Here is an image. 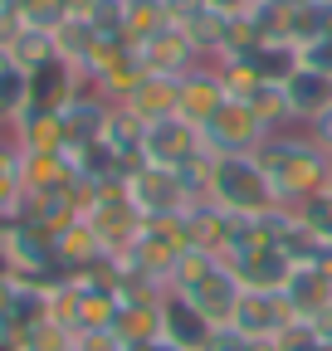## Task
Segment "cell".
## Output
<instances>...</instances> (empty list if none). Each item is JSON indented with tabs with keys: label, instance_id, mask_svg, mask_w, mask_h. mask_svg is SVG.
<instances>
[{
	"label": "cell",
	"instance_id": "cell-13",
	"mask_svg": "<svg viewBox=\"0 0 332 351\" xmlns=\"http://www.w3.org/2000/svg\"><path fill=\"white\" fill-rule=\"evenodd\" d=\"M112 103L98 98L93 88H83V93L59 112V127H64V152H78V147H93L103 142V122H108Z\"/></svg>",
	"mask_w": 332,
	"mask_h": 351
},
{
	"label": "cell",
	"instance_id": "cell-34",
	"mask_svg": "<svg viewBox=\"0 0 332 351\" xmlns=\"http://www.w3.org/2000/svg\"><path fill=\"white\" fill-rule=\"evenodd\" d=\"M20 29H25V20H20V5H15V0H0V49H10Z\"/></svg>",
	"mask_w": 332,
	"mask_h": 351
},
{
	"label": "cell",
	"instance_id": "cell-22",
	"mask_svg": "<svg viewBox=\"0 0 332 351\" xmlns=\"http://www.w3.org/2000/svg\"><path fill=\"white\" fill-rule=\"evenodd\" d=\"M142 132H147L142 117H132L128 108H112L108 122H103V147H112L128 166H137L142 161Z\"/></svg>",
	"mask_w": 332,
	"mask_h": 351
},
{
	"label": "cell",
	"instance_id": "cell-12",
	"mask_svg": "<svg viewBox=\"0 0 332 351\" xmlns=\"http://www.w3.org/2000/svg\"><path fill=\"white\" fill-rule=\"evenodd\" d=\"M283 98H288V112H294V127H313L318 117L332 112V73L294 69L283 83Z\"/></svg>",
	"mask_w": 332,
	"mask_h": 351
},
{
	"label": "cell",
	"instance_id": "cell-25",
	"mask_svg": "<svg viewBox=\"0 0 332 351\" xmlns=\"http://www.w3.org/2000/svg\"><path fill=\"white\" fill-rule=\"evenodd\" d=\"M166 25H171V15H166L161 0H128L122 39H128V44H142V39H152V34H156V29H166Z\"/></svg>",
	"mask_w": 332,
	"mask_h": 351
},
{
	"label": "cell",
	"instance_id": "cell-8",
	"mask_svg": "<svg viewBox=\"0 0 332 351\" xmlns=\"http://www.w3.org/2000/svg\"><path fill=\"white\" fill-rule=\"evenodd\" d=\"M132 59L142 64V73H161V78H181V73H191L195 64H205V54L191 44V34H186L181 25H166V29H156L152 39L132 44Z\"/></svg>",
	"mask_w": 332,
	"mask_h": 351
},
{
	"label": "cell",
	"instance_id": "cell-32",
	"mask_svg": "<svg viewBox=\"0 0 332 351\" xmlns=\"http://www.w3.org/2000/svg\"><path fill=\"white\" fill-rule=\"evenodd\" d=\"M303 69H318V73H332V34H322V39H313V44H303Z\"/></svg>",
	"mask_w": 332,
	"mask_h": 351
},
{
	"label": "cell",
	"instance_id": "cell-18",
	"mask_svg": "<svg viewBox=\"0 0 332 351\" xmlns=\"http://www.w3.org/2000/svg\"><path fill=\"white\" fill-rule=\"evenodd\" d=\"M186 230H191V244L195 249H211V254L225 258V249H230V239L239 230V219L230 210H220L215 200H205V205H191L186 210Z\"/></svg>",
	"mask_w": 332,
	"mask_h": 351
},
{
	"label": "cell",
	"instance_id": "cell-28",
	"mask_svg": "<svg viewBox=\"0 0 332 351\" xmlns=\"http://www.w3.org/2000/svg\"><path fill=\"white\" fill-rule=\"evenodd\" d=\"M93 20V29L103 34H117L122 39V20H128V0H88V10H83Z\"/></svg>",
	"mask_w": 332,
	"mask_h": 351
},
{
	"label": "cell",
	"instance_id": "cell-14",
	"mask_svg": "<svg viewBox=\"0 0 332 351\" xmlns=\"http://www.w3.org/2000/svg\"><path fill=\"white\" fill-rule=\"evenodd\" d=\"M283 298H288L298 322H313L332 307V274L318 269V263H294V274L283 283Z\"/></svg>",
	"mask_w": 332,
	"mask_h": 351
},
{
	"label": "cell",
	"instance_id": "cell-1",
	"mask_svg": "<svg viewBox=\"0 0 332 351\" xmlns=\"http://www.w3.org/2000/svg\"><path fill=\"white\" fill-rule=\"evenodd\" d=\"M254 161L264 166V176H269V186H274L283 210H298V205L318 200L327 191V181H332V156L308 127L269 132L264 147L254 152Z\"/></svg>",
	"mask_w": 332,
	"mask_h": 351
},
{
	"label": "cell",
	"instance_id": "cell-7",
	"mask_svg": "<svg viewBox=\"0 0 332 351\" xmlns=\"http://www.w3.org/2000/svg\"><path fill=\"white\" fill-rule=\"evenodd\" d=\"M200 152H205L200 127L186 122L181 112H176V117H161V122H147V132H142V161H147V166L181 171V166L195 161Z\"/></svg>",
	"mask_w": 332,
	"mask_h": 351
},
{
	"label": "cell",
	"instance_id": "cell-30",
	"mask_svg": "<svg viewBox=\"0 0 332 351\" xmlns=\"http://www.w3.org/2000/svg\"><path fill=\"white\" fill-rule=\"evenodd\" d=\"M303 225L313 230V234H322L327 244H332V195H318V200H308V205H298L294 210Z\"/></svg>",
	"mask_w": 332,
	"mask_h": 351
},
{
	"label": "cell",
	"instance_id": "cell-35",
	"mask_svg": "<svg viewBox=\"0 0 332 351\" xmlns=\"http://www.w3.org/2000/svg\"><path fill=\"white\" fill-rule=\"evenodd\" d=\"M166 15H171V25H186L195 10H205V0H161Z\"/></svg>",
	"mask_w": 332,
	"mask_h": 351
},
{
	"label": "cell",
	"instance_id": "cell-24",
	"mask_svg": "<svg viewBox=\"0 0 332 351\" xmlns=\"http://www.w3.org/2000/svg\"><path fill=\"white\" fill-rule=\"evenodd\" d=\"M10 59H15V69H25V73L54 64V59H59V49H54V29H29V25H25V29L15 34V44H10Z\"/></svg>",
	"mask_w": 332,
	"mask_h": 351
},
{
	"label": "cell",
	"instance_id": "cell-15",
	"mask_svg": "<svg viewBox=\"0 0 332 351\" xmlns=\"http://www.w3.org/2000/svg\"><path fill=\"white\" fill-rule=\"evenodd\" d=\"M215 332H220V327H211L181 293L166 288V298H161V337H166V341H176L181 351H200Z\"/></svg>",
	"mask_w": 332,
	"mask_h": 351
},
{
	"label": "cell",
	"instance_id": "cell-5",
	"mask_svg": "<svg viewBox=\"0 0 332 351\" xmlns=\"http://www.w3.org/2000/svg\"><path fill=\"white\" fill-rule=\"evenodd\" d=\"M200 137H205V147L215 156H254L264 147V137H269V127L254 117V108L244 98H225L211 112V122L200 127Z\"/></svg>",
	"mask_w": 332,
	"mask_h": 351
},
{
	"label": "cell",
	"instance_id": "cell-26",
	"mask_svg": "<svg viewBox=\"0 0 332 351\" xmlns=\"http://www.w3.org/2000/svg\"><path fill=\"white\" fill-rule=\"evenodd\" d=\"M244 103L254 108V117H259L269 132L294 127V112H288V98H283V83H259V88H254V93H249Z\"/></svg>",
	"mask_w": 332,
	"mask_h": 351
},
{
	"label": "cell",
	"instance_id": "cell-41",
	"mask_svg": "<svg viewBox=\"0 0 332 351\" xmlns=\"http://www.w3.org/2000/svg\"><path fill=\"white\" fill-rule=\"evenodd\" d=\"M322 195H332V181H327V191H322Z\"/></svg>",
	"mask_w": 332,
	"mask_h": 351
},
{
	"label": "cell",
	"instance_id": "cell-2",
	"mask_svg": "<svg viewBox=\"0 0 332 351\" xmlns=\"http://www.w3.org/2000/svg\"><path fill=\"white\" fill-rule=\"evenodd\" d=\"M166 288L181 293L211 327H230L235 307H239V298H244L239 274L230 269L220 254H211V249H186V254L176 258L171 278H166Z\"/></svg>",
	"mask_w": 332,
	"mask_h": 351
},
{
	"label": "cell",
	"instance_id": "cell-3",
	"mask_svg": "<svg viewBox=\"0 0 332 351\" xmlns=\"http://www.w3.org/2000/svg\"><path fill=\"white\" fill-rule=\"evenodd\" d=\"M211 200L220 210H230L235 219H264L278 205L274 186H269V176L254 156H215L211 166Z\"/></svg>",
	"mask_w": 332,
	"mask_h": 351
},
{
	"label": "cell",
	"instance_id": "cell-23",
	"mask_svg": "<svg viewBox=\"0 0 332 351\" xmlns=\"http://www.w3.org/2000/svg\"><path fill=\"white\" fill-rule=\"evenodd\" d=\"M25 205V186H20V147L10 132H0V219H15Z\"/></svg>",
	"mask_w": 332,
	"mask_h": 351
},
{
	"label": "cell",
	"instance_id": "cell-21",
	"mask_svg": "<svg viewBox=\"0 0 332 351\" xmlns=\"http://www.w3.org/2000/svg\"><path fill=\"white\" fill-rule=\"evenodd\" d=\"M98 39H103V29H93V20H88V15H64V25L54 29V49H59V59H64V64H73V69L83 73L88 54L98 49Z\"/></svg>",
	"mask_w": 332,
	"mask_h": 351
},
{
	"label": "cell",
	"instance_id": "cell-16",
	"mask_svg": "<svg viewBox=\"0 0 332 351\" xmlns=\"http://www.w3.org/2000/svg\"><path fill=\"white\" fill-rule=\"evenodd\" d=\"M54 258H59V278H64V274H83V269H93V263H103L108 249L98 244L93 225L78 215L73 225H64V230L54 234Z\"/></svg>",
	"mask_w": 332,
	"mask_h": 351
},
{
	"label": "cell",
	"instance_id": "cell-17",
	"mask_svg": "<svg viewBox=\"0 0 332 351\" xmlns=\"http://www.w3.org/2000/svg\"><path fill=\"white\" fill-rule=\"evenodd\" d=\"M230 59L249 64L259 83H288V73L303 69L298 44H283V39H254L249 49H239V54H230Z\"/></svg>",
	"mask_w": 332,
	"mask_h": 351
},
{
	"label": "cell",
	"instance_id": "cell-33",
	"mask_svg": "<svg viewBox=\"0 0 332 351\" xmlns=\"http://www.w3.org/2000/svg\"><path fill=\"white\" fill-rule=\"evenodd\" d=\"M15 332V278L0 274V341H10Z\"/></svg>",
	"mask_w": 332,
	"mask_h": 351
},
{
	"label": "cell",
	"instance_id": "cell-4",
	"mask_svg": "<svg viewBox=\"0 0 332 351\" xmlns=\"http://www.w3.org/2000/svg\"><path fill=\"white\" fill-rule=\"evenodd\" d=\"M83 219L93 225L98 244H103L112 258L128 254L132 239H137L142 225H147V219L137 215V205H132V195H128V186H122V181H108V186L83 191Z\"/></svg>",
	"mask_w": 332,
	"mask_h": 351
},
{
	"label": "cell",
	"instance_id": "cell-19",
	"mask_svg": "<svg viewBox=\"0 0 332 351\" xmlns=\"http://www.w3.org/2000/svg\"><path fill=\"white\" fill-rule=\"evenodd\" d=\"M176 83L181 78H161V73H142V83L128 93V103H117V108H128L132 117L142 122H161V117H176Z\"/></svg>",
	"mask_w": 332,
	"mask_h": 351
},
{
	"label": "cell",
	"instance_id": "cell-40",
	"mask_svg": "<svg viewBox=\"0 0 332 351\" xmlns=\"http://www.w3.org/2000/svg\"><path fill=\"white\" fill-rule=\"evenodd\" d=\"M15 69V59H10V49H0V73H10Z\"/></svg>",
	"mask_w": 332,
	"mask_h": 351
},
{
	"label": "cell",
	"instance_id": "cell-36",
	"mask_svg": "<svg viewBox=\"0 0 332 351\" xmlns=\"http://www.w3.org/2000/svg\"><path fill=\"white\" fill-rule=\"evenodd\" d=\"M308 132H313V137H318V142L327 147V156H332V112H327V117H318V122H313Z\"/></svg>",
	"mask_w": 332,
	"mask_h": 351
},
{
	"label": "cell",
	"instance_id": "cell-20",
	"mask_svg": "<svg viewBox=\"0 0 332 351\" xmlns=\"http://www.w3.org/2000/svg\"><path fill=\"white\" fill-rule=\"evenodd\" d=\"M166 298V293H161ZM161 298H117V322L112 332L122 341H156L161 337Z\"/></svg>",
	"mask_w": 332,
	"mask_h": 351
},
{
	"label": "cell",
	"instance_id": "cell-29",
	"mask_svg": "<svg viewBox=\"0 0 332 351\" xmlns=\"http://www.w3.org/2000/svg\"><path fill=\"white\" fill-rule=\"evenodd\" d=\"M269 346L274 351H322V337L313 332V322H288Z\"/></svg>",
	"mask_w": 332,
	"mask_h": 351
},
{
	"label": "cell",
	"instance_id": "cell-31",
	"mask_svg": "<svg viewBox=\"0 0 332 351\" xmlns=\"http://www.w3.org/2000/svg\"><path fill=\"white\" fill-rule=\"evenodd\" d=\"M73 351H128V341H122L112 327H103V332H78Z\"/></svg>",
	"mask_w": 332,
	"mask_h": 351
},
{
	"label": "cell",
	"instance_id": "cell-38",
	"mask_svg": "<svg viewBox=\"0 0 332 351\" xmlns=\"http://www.w3.org/2000/svg\"><path fill=\"white\" fill-rule=\"evenodd\" d=\"M128 351H181L176 341H166V337H156V341H132Z\"/></svg>",
	"mask_w": 332,
	"mask_h": 351
},
{
	"label": "cell",
	"instance_id": "cell-39",
	"mask_svg": "<svg viewBox=\"0 0 332 351\" xmlns=\"http://www.w3.org/2000/svg\"><path fill=\"white\" fill-rule=\"evenodd\" d=\"M313 332L322 337V346H332V307H327L322 317H313Z\"/></svg>",
	"mask_w": 332,
	"mask_h": 351
},
{
	"label": "cell",
	"instance_id": "cell-11",
	"mask_svg": "<svg viewBox=\"0 0 332 351\" xmlns=\"http://www.w3.org/2000/svg\"><path fill=\"white\" fill-rule=\"evenodd\" d=\"M83 88H88V78H83L73 64L54 59V64H45V69L29 73V108L34 112H64Z\"/></svg>",
	"mask_w": 332,
	"mask_h": 351
},
{
	"label": "cell",
	"instance_id": "cell-27",
	"mask_svg": "<svg viewBox=\"0 0 332 351\" xmlns=\"http://www.w3.org/2000/svg\"><path fill=\"white\" fill-rule=\"evenodd\" d=\"M10 346H15V351H73V337H69L54 317H45V322H34V327L15 332Z\"/></svg>",
	"mask_w": 332,
	"mask_h": 351
},
{
	"label": "cell",
	"instance_id": "cell-10",
	"mask_svg": "<svg viewBox=\"0 0 332 351\" xmlns=\"http://www.w3.org/2000/svg\"><path fill=\"white\" fill-rule=\"evenodd\" d=\"M230 93H225V78H220V69L205 59V64H195L191 73H181V83H176V112L186 117V122H195V127H205L211 122V112L225 103Z\"/></svg>",
	"mask_w": 332,
	"mask_h": 351
},
{
	"label": "cell",
	"instance_id": "cell-6",
	"mask_svg": "<svg viewBox=\"0 0 332 351\" xmlns=\"http://www.w3.org/2000/svg\"><path fill=\"white\" fill-rule=\"evenodd\" d=\"M122 186H128V195H132V205H137L142 219H166V215H186L191 210V195L181 186V171L137 161L128 176H122Z\"/></svg>",
	"mask_w": 332,
	"mask_h": 351
},
{
	"label": "cell",
	"instance_id": "cell-9",
	"mask_svg": "<svg viewBox=\"0 0 332 351\" xmlns=\"http://www.w3.org/2000/svg\"><path fill=\"white\" fill-rule=\"evenodd\" d=\"M288 322H298V317H294V307H288L283 293H249L244 288L235 317H230V332H239L244 341H274Z\"/></svg>",
	"mask_w": 332,
	"mask_h": 351
},
{
	"label": "cell",
	"instance_id": "cell-37",
	"mask_svg": "<svg viewBox=\"0 0 332 351\" xmlns=\"http://www.w3.org/2000/svg\"><path fill=\"white\" fill-rule=\"evenodd\" d=\"M211 10H220V15H244L249 10V0H205Z\"/></svg>",
	"mask_w": 332,
	"mask_h": 351
}]
</instances>
